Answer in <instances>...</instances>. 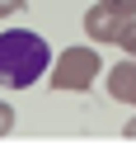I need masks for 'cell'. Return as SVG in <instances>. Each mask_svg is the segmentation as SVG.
<instances>
[{"label": "cell", "instance_id": "cell-8", "mask_svg": "<svg viewBox=\"0 0 136 146\" xmlns=\"http://www.w3.org/2000/svg\"><path fill=\"white\" fill-rule=\"evenodd\" d=\"M14 10H24V0H0V19H10Z\"/></svg>", "mask_w": 136, "mask_h": 146}, {"label": "cell", "instance_id": "cell-4", "mask_svg": "<svg viewBox=\"0 0 136 146\" xmlns=\"http://www.w3.org/2000/svg\"><path fill=\"white\" fill-rule=\"evenodd\" d=\"M108 94H113L117 104H131L136 108V57L117 61V66L108 71Z\"/></svg>", "mask_w": 136, "mask_h": 146}, {"label": "cell", "instance_id": "cell-7", "mask_svg": "<svg viewBox=\"0 0 136 146\" xmlns=\"http://www.w3.org/2000/svg\"><path fill=\"white\" fill-rule=\"evenodd\" d=\"M103 5H113V10L127 14V19H136V0H103Z\"/></svg>", "mask_w": 136, "mask_h": 146}, {"label": "cell", "instance_id": "cell-3", "mask_svg": "<svg viewBox=\"0 0 136 146\" xmlns=\"http://www.w3.org/2000/svg\"><path fill=\"white\" fill-rule=\"evenodd\" d=\"M127 24H131V19H127V14H117L113 5H103V0L85 10V33H89L94 42H117Z\"/></svg>", "mask_w": 136, "mask_h": 146}, {"label": "cell", "instance_id": "cell-2", "mask_svg": "<svg viewBox=\"0 0 136 146\" xmlns=\"http://www.w3.org/2000/svg\"><path fill=\"white\" fill-rule=\"evenodd\" d=\"M99 71H103L99 47H66L52 61V90H80V94H85Z\"/></svg>", "mask_w": 136, "mask_h": 146}, {"label": "cell", "instance_id": "cell-5", "mask_svg": "<svg viewBox=\"0 0 136 146\" xmlns=\"http://www.w3.org/2000/svg\"><path fill=\"white\" fill-rule=\"evenodd\" d=\"M117 47H122L127 57H136V19H131V24L122 29V38H117Z\"/></svg>", "mask_w": 136, "mask_h": 146}, {"label": "cell", "instance_id": "cell-1", "mask_svg": "<svg viewBox=\"0 0 136 146\" xmlns=\"http://www.w3.org/2000/svg\"><path fill=\"white\" fill-rule=\"evenodd\" d=\"M52 47L33 29H5L0 33V85L5 90H28L47 76Z\"/></svg>", "mask_w": 136, "mask_h": 146}, {"label": "cell", "instance_id": "cell-6", "mask_svg": "<svg viewBox=\"0 0 136 146\" xmlns=\"http://www.w3.org/2000/svg\"><path fill=\"white\" fill-rule=\"evenodd\" d=\"M14 118H19V113H14V108L0 99V137H10V132H14Z\"/></svg>", "mask_w": 136, "mask_h": 146}, {"label": "cell", "instance_id": "cell-9", "mask_svg": "<svg viewBox=\"0 0 136 146\" xmlns=\"http://www.w3.org/2000/svg\"><path fill=\"white\" fill-rule=\"evenodd\" d=\"M122 137H127V141H136V118H131V123L122 127Z\"/></svg>", "mask_w": 136, "mask_h": 146}]
</instances>
